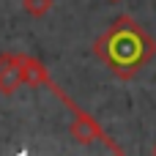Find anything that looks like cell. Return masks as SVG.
Segmentation results:
<instances>
[{"mask_svg":"<svg viewBox=\"0 0 156 156\" xmlns=\"http://www.w3.org/2000/svg\"><path fill=\"white\" fill-rule=\"evenodd\" d=\"M52 8V0H22V11L33 19H41L47 16V11Z\"/></svg>","mask_w":156,"mask_h":156,"instance_id":"5b68a950","label":"cell"},{"mask_svg":"<svg viewBox=\"0 0 156 156\" xmlns=\"http://www.w3.org/2000/svg\"><path fill=\"white\" fill-rule=\"evenodd\" d=\"M110 3H121V0H110Z\"/></svg>","mask_w":156,"mask_h":156,"instance_id":"8992f818","label":"cell"},{"mask_svg":"<svg viewBox=\"0 0 156 156\" xmlns=\"http://www.w3.org/2000/svg\"><path fill=\"white\" fill-rule=\"evenodd\" d=\"M22 85V71H19V55L16 52H3L0 55V93L11 96Z\"/></svg>","mask_w":156,"mask_h":156,"instance_id":"3957f363","label":"cell"},{"mask_svg":"<svg viewBox=\"0 0 156 156\" xmlns=\"http://www.w3.org/2000/svg\"><path fill=\"white\" fill-rule=\"evenodd\" d=\"M19 55V71H22V85H30V88H44L52 77L47 71V66L25 52H16Z\"/></svg>","mask_w":156,"mask_h":156,"instance_id":"277c9868","label":"cell"},{"mask_svg":"<svg viewBox=\"0 0 156 156\" xmlns=\"http://www.w3.org/2000/svg\"><path fill=\"white\" fill-rule=\"evenodd\" d=\"M93 55L115 80L129 82L156 58V38L140 22L123 14L93 41Z\"/></svg>","mask_w":156,"mask_h":156,"instance_id":"6da1fadb","label":"cell"},{"mask_svg":"<svg viewBox=\"0 0 156 156\" xmlns=\"http://www.w3.org/2000/svg\"><path fill=\"white\" fill-rule=\"evenodd\" d=\"M151 151H154V154H156V145H154V148H151Z\"/></svg>","mask_w":156,"mask_h":156,"instance_id":"52a82bcc","label":"cell"},{"mask_svg":"<svg viewBox=\"0 0 156 156\" xmlns=\"http://www.w3.org/2000/svg\"><path fill=\"white\" fill-rule=\"evenodd\" d=\"M44 88H47V90H49V93H52V96H55V99H58V101L71 112V126H69V132H71V137H74L80 145L101 143L104 148H110V151H115V154H123V148H121L115 140H110V137H107V132L101 129V123H99L93 115H88L82 107H77V104H74V99H69V96L60 90V85H55V82L49 80Z\"/></svg>","mask_w":156,"mask_h":156,"instance_id":"7a4b0ae2","label":"cell"}]
</instances>
